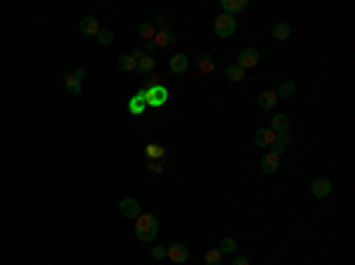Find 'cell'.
I'll list each match as a JSON object with an SVG mask.
<instances>
[{
  "mask_svg": "<svg viewBox=\"0 0 355 265\" xmlns=\"http://www.w3.org/2000/svg\"><path fill=\"white\" fill-rule=\"evenodd\" d=\"M159 232V220L152 215V213H140L135 218V237L140 242H152Z\"/></svg>",
  "mask_w": 355,
  "mask_h": 265,
  "instance_id": "obj_1",
  "label": "cell"
},
{
  "mask_svg": "<svg viewBox=\"0 0 355 265\" xmlns=\"http://www.w3.org/2000/svg\"><path fill=\"white\" fill-rule=\"evenodd\" d=\"M213 29H215V36H218V38H230V36L237 31V21H235V17H230V14L223 12L220 17H215Z\"/></svg>",
  "mask_w": 355,
  "mask_h": 265,
  "instance_id": "obj_2",
  "label": "cell"
},
{
  "mask_svg": "<svg viewBox=\"0 0 355 265\" xmlns=\"http://www.w3.org/2000/svg\"><path fill=\"white\" fill-rule=\"evenodd\" d=\"M142 95L147 100V106H161L168 100V90L163 85H156V88H150V90H142Z\"/></svg>",
  "mask_w": 355,
  "mask_h": 265,
  "instance_id": "obj_3",
  "label": "cell"
},
{
  "mask_svg": "<svg viewBox=\"0 0 355 265\" xmlns=\"http://www.w3.org/2000/svg\"><path fill=\"white\" fill-rule=\"evenodd\" d=\"M258 59H260V53L256 48H244V50H239V54H237V66H242V69L247 71L251 66H256Z\"/></svg>",
  "mask_w": 355,
  "mask_h": 265,
  "instance_id": "obj_4",
  "label": "cell"
},
{
  "mask_svg": "<svg viewBox=\"0 0 355 265\" xmlns=\"http://www.w3.org/2000/svg\"><path fill=\"white\" fill-rule=\"evenodd\" d=\"M166 256L171 258L173 263H187L190 261V251H187V246L180 244V242H175L166 249Z\"/></svg>",
  "mask_w": 355,
  "mask_h": 265,
  "instance_id": "obj_5",
  "label": "cell"
},
{
  "mask_svg": "<svg viewBox=\"0 0 355 265\" xmlns=\"http://www.w3.org/2000/svg\"><path fill=\"white\" fill-rule=\"evenodd\" d=\"M121 213L126 215V218H138L142 213V206H140V202L138 199H133V197H126V199H121Z\"/></svg>",
  "mask_w": 355,
  "mask_h": 265,
  "instance_id": "obj_6",
  "label": "cell"
},
{
  "mask_svg": "<svg viewBox=\"0 0 355 265\" xmlns=\"http://www.w3.org/2000/svg\"><path fill=\"white\" fill-rule=\"evenodd\" d=\"M310 192L317 197V199H324V197L332 194V182L327 180V178H317V180H312Z\"/></svg>",
  "mask_w": 355,
  "mask_h": 265,
  "instance_id": "obj_7",
  "label": "cell"
},
{
  "mask_svg": "<svg viewBox=\"0 0 355 265\" xmlns=\"http://www.w3.org/2000/svg\"><path fill=\"white\" fill-rule=\"evenodd\" d=\"M168 66H171L173 74H185L187 71V66H190V59L185 57V54H173L171 59H168Z\"/></svg>",
  "mask_w": 355,
  "mask_h": 265,
  "instance_id": "obj_8",
  "label": "cell"
},
{
  "mask_svg": "<svg viewBox=\"0 0 355 265\" xmlns=\"http://www.w3.org/2000/svg\"><path fill=\"white\" fill-rule=\"evenodd\" d=\"M275 140H277V133H272L270 128H258L256 130V145L258 147H270Z\"/></svg>",
  "mask_w": 355,
  "mask_h": 265,
  "instance_id": "obj_9",
  "label": "cell"
},
{
  "mask_svg": "<svg viewBox=\"0 0 355 265\" xmlns=\"http://www.w3.org/2000/svg\"><path fill=\"white\" fill-rule=\"evenodd\" d=\"M78 29H81V33H86V36H97V33H100V21H97L95 17H83L81 24H78Z\"/></svg>",
  "mask_w": 355,
  "mask_h": 265,
  "instance_id": "obj_10",
  "label": "cell"
},
{
  "mask_svg": "<svg viewBox=\"0 0 355 265\" xmlns=\"http://www.w3.org/2000/svg\"><path fill=\"white\" fill-rule=\"evenodd\" d=\"M260 168L265 170L268 175H272V173H277L280 170V157H275V154H265L263 159H260Z\"/></svg>",
  "mask_w": 355,
  "mask_h": 265,
  "instance_id": "obj_11",
  "label": "cell"
},
{
  "mask_svg": "<svg viewBox=\"0 0 355 265\" xmlns=\"http://www.w3.org/2000/svg\"><path fill=\"white\" fill-rule=\"evenodd\" d=\"M247 5H249V0H223L220 2V7H223V12L225 14H235V12H242V10H247Z\"/></svg>",
  "mask_w": 355,
  "mask_h": 265,
  "instance_id": "obj_12",
  "label": "cell"
},
{
  "mask_svg": "<svg viewBox=\"0 0 355 265\" xmlns=\"http://www.w3.org/2000/svg\"><path fill=\"white\" fill-rule=\"evenodd\" d=\"M287 128H289V116L287 114H275L272 116V121H270V130L272 133H287Z\"/></svg>",
  "mask_w": 355,
  "mask_h": 265,
  "instance_id": "obj_13",
  "label": "cell"
},
{
  "mask_svg": "<svg viewBox=\"0 0 355 265\" xmlns=\"http://www.w3.org/2000/svg\"><path fill=\"white\" fill-rule=\"evenodd\" d=\"M197 66H199V71H202V74H213V69H215V59L211 57V54L202 53L199 57H197Z\"/></svg>",
  "mask_w": 355,
  "mask_h": 265,
  "instance_id": "obj_14",
  "label": "cell"
},
{
  "mask_svg": "<svg viewBox=\"0 0 355 265\" xmlns=\"http://www.w3.org/2000/svg\"><path fill=\"white\" fill-rule=\"evenodd\" d=\"M277 93L275 90H265V93H260L258 97V106L260 109H275V105H277Z\"/></svg>",
  "mask_w": 355,
  "mask_h": 265,
  "instance_id": "obj_15",
  "label": "cell"
},
{
  "mask_svg": "<svg viewBox=\"0 0 355 265\" xmlns=\"http://www.w3.org/2000/svg\"><path fill=\"white\" fill-rule=\"evenodd\" d=\"M128 109H130V114H135V116H140V114H145V109H147V100H145V95H138V97H133L128 102Z\"/></svg>",
  "mask_w": 355,
  "mask_h": 265,
  "instance_id": "obj_16",
  "label": "cell"
},
{
  "mask_svg": "<svg viewBox=\"0 0 355 265\" xmlns=\"http://www.w3.org/2000/svg\"><path fill=\"white\" fill-rule=\"evenodd\" d=\"M64 85H66V93H69V95H81V81L76 78L74 71H69V74L64 76Z\"/></svg>",
  "mask_w": 355,
  "mask_h": 265,
  "instance_id": "obj_17",
  "label": "cell"
},
{
  "mask_svg": "<svg viewBox=\"0 0 355 265\" xmlns=\"http://www.w3.org/2000/svg\"><path fill=\"white\" fill-rule=\"evenodd\" d=\"M147 161H156V159H166V147L163 145H147L145 147Z\"/></svg>",
  "mask_w": 355,
  "mask_h": 265,
  "instance_id": "obj_18",
  "label": "cell"
},
{
  "mask_svg": "<svg viewBox=\"0 0 355 265\" xmlns=\"http://www.w3.org/2000/svg\"><path fill=\"white\" fill-rule=\"evenodd\" d=\"M175 41H178V38H175V33H173V31H161V33H156V36H154V45H156V48L173 45Z\"/></svg>",
  "mask_w": 355,
  "mask_h": 265,
  "instance_id": "obj_19",
  "label": "cell"
},
{
  "mask_svg": "<svg viewBox=\"0 0 355 265\" xmlns=\"http://www.w3.org/2000/svg\"><path fill=\"white\" fill-rule=\"evenodd\" d=\"M118 69L121 71H135L138 69V59L133 54H121L118 57Z\"/></svg>",
  "mask_w": 355,
  "mask_h": 265,
  "instance_id": "obj_20",
  "label": "cell"
},
{
  "mask_svg": "<svg viewBox=\"0 0 355 265\" xmlns=\"http://www.w3.org/2000/svg\"><path fill=\"white\" fill-rule=\"evenodd\" d=\"M275 93H277V97H284V100H289V97L296 95V83H291V81H282L280 88H277Z\"/></svg>",
  "mask_w": 355,
  "mask_h": 265,
  "instance_id": "obj_21",
  "label": "cell"
},
{
  "mask_svg": "<svg viewBox=\"0 0 355 265\" xmlns=\"http://www.w3.org/2000/svg\"><path fill=\"white\" fill-rule=\"evenodd\" d=\"M289 36H291L289 24H275V26H272V38H275V41H287Z\"/></svg>",
  "mask_w": 355,
  "mask_h": 265,
  "instance_id": "obj_22",
  "label": "cell"
},
{
  "mask_svg": "<svg viewBox=\"0 0 355 265\" xmlns=\"http://www.w3.org/2000/svg\"><path fill=\"white\" fill-rule=\"evenodd\" d=\"M225 76H227V81H232V83H239V81H242V78L247 76V71H244L242 66H237V64H232V66H227Z\"/></svg>",
  "mask_w": 355,
  "mask_h": 265,
  "instance_id": "obj_23",
  "label": "cell"
},
{
  "mask_svg": "<svg viewBox=\"0 0 355 265\" xmlns=\"http://www.w3.org/2000/svg\"><path fill=\"white\" fill-rule=\"evenodd\" d=\"M138 31H140V36L145 38V41H154V36H156V29H154V24H152V21H142Z\"/></svg>",
  "mask_w": 355,
  "mask_h": 265,
  "instance_id": "obj_24",
  "label": "cell"
},
{
  "mask_svg": "<svg viewBox=\"0 0 355 265\" xmlns=\"http://www.w3.org/2000/svg\"><path fill=\"white\" fill-rule=\"evenodd\" d=\"M218 251H220V254H235V251H237V242L232 239V237H225V239H220Z\"/></svg>",
  "mask_w": 355,
  "mask_h": 265,
  "instance_id": "obj_25",
  "label": "cell"
},
{
  "mask_svg": "<svg viewBox=\"0 0 355 265\" xmlns=\"http://www.w3.org/2000/svg\"><path fill=\"white\" fill-rule=\"evenodd\" d=\"M152 69H154V57L152 54H145L138 59V71H145V74H150Z\"/></svg>",
  "mask_w": 355,
  "mask_h": 265,
  "instance_id": "obj_26",
  "label": "cell"
},
{
  "mask_svg": "<svg viewBox=\"0 0 355 265\" xmlns=\"http://www.w3.org/2000/svg\"><path fill=\"white\" fill-rule=\"evenodd\" d=\"M204 261H206V265H220L223 254H220L218 249H208V251H206V256H204Z\"/></svg>",
  "mask_w": 355,
  "mask_h": 265,
  "instance_id": "obj_27",
  "label": "cell"
},
{
  "mask_svg": "<svg viewBox=\"0 0 355 265\" xmlns=\"http://www.w3.org/2000/svg\"><path fill=\"white\" fill-rule=\"evenodd\" d=\"M95 38L102 43V45H111V43H114V33L109 31V29H100V33H97Z\"/></svg>",
  "mask_w": 355,
  "mask_h": 265,
  "instance_id": "obj_28",
  "label": "cell"
},
{
  "mask_svg": "<svg viewBox=\"0 0 355 265\" xmlns=\"http://www.w3.org/2000/svg\"><path fill=\"white\" fill-rule=\"evenodd\" d=\"M163 166H166V159H156V161H147V168L154 170V173H161Z\"/></svg>",
  "mask_w": 355,
  "mask_h": 265,
  "instance_id": "obj_29",
  "label": "cell"
},
{
  "mask_svg": "<svg viewBox=\"0 0 355 265\" xmlns=\"http://www.w3.org/2000/svg\"><path fill=\"white\" fill-rule=\"evenodd\" d=\"M284 147H287L284 142H277V140H275V142L270 145V154H275V157H282V154H284Z\"/></svg>",
  "mask_w": 355,
  "mask_h": 265,
  "instance_id": "obj_30",
  "label": "cell"
},
{
  "mask_svg": "<svg viewBox=\"0 0 355 265\" xmlns=\"http://www.w3.org/2000/svg\"><path fill=\"white\" fill-rule=\"evenodd\" d=\"M152 256H154L156 261H161V258H166V249H163V246H154V249H152Z\"/></svg>",
  "mask_w": 355,
  "mask_h": 265,
  "instance_id": "obj_31",
  "label": "cell"
},
{
  "mask_svg": "<svg viewBox=\"0 0 355 265\" xmlns=\"http://www.w3.org/2000/svg\"><path fill=\"white\" fill-rule=\"evenodd\" d=\"M232 265H249V261L244 258V256H239V258H235V261H232Z\"/></svg>",
  "mask_w": 355,
  "mask_h": 265,
  "instance_id": "obj_32",
  "label": "cell"
},
{
  "mask_svg": "<svg viewBox=\"0 0 355 265\" xmlns=\"http://www.w3.org/2000/svg\"><path fill=\"white\" fill-rule=\"evenodd\" d=\"M74 74H76V78H78V81H81V78H83V76H86V71H83V69H76Z\"/></svg>",
  "mask_w": 355,
  "mask_h": 265,
  "instance_id": "obj_33",
  "label": "cell"
}]
</instances>
